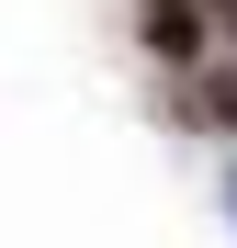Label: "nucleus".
Returning <instances> with one entry per match:
<instances>
[{"label": "nucleus", "mask_w": 237, "mask_h": 248, "mask_svg": "<svg viewBox=\"0 0 237 248\" xmlns=\"http://www.w3.org/2000/svg\"><path fill=\"white\" fill-rule=\"evenodd\" d=\"M226 203H237V170H226Z\"/></svg>", "instance_id": "nucleus-4"}, {"label": "nucleus", "mask_w": 237, "mask_h": 248, "mask_svg": "<svg viewBox=\"0 0 237 248\" xmlns=\"http://www.w3.org/2000/svg\"><path fill=\"white\" fill-rule=\"evenodd\" d=\"M136 34H147L158 68H204L215 57V12L204 0H136Z\"/></svg>", "instance_id": "nucleus-1"}, {"label": "nucleus", "mask_w": 237, "mask_h": 248, "mask_svg": "<svg viewBox=\"0 0 237 248\" xmlns=\"http://www.w3.org/2000/svg\"><path fill=\"white\" fill-rule=\"evenodd\" d=\"M204 124H215V136H237V68H215V79H204Z\"/></svg>", "instance_id": "nucleus-2"}, {"label": "nucleus", "mask_w": 237, "mask_h": 248, "mask_svg": "<svg viewBox=\"0 0 237 248\" xmlns=\"http://www.w3.org/2000/svg\"><path fill=\"white\" fill-rule=\"evenodd\" d=\"M204 12H215V34H237V0H204Z\"/></svg>", "instance_id": "nucleus-3"}]
</instances>
